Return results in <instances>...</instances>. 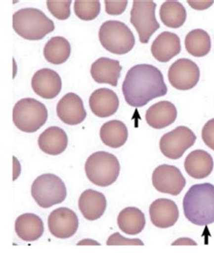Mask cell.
<instances>
[{"label":"cell","instance_id":"6da1fadb","mask_svg":"<svg viewBox=\"0 0 214 253\" xmlns=\"http://www.w3.org/2000/svg\"><path fill=\"white\" fill-rule=\"evenodd\" d=\"M126 102L135 108L146 105L167 93V86L159 69L151 64H137L127 73L122 84Z\"/></svg>","mask_w":214,"mask_h":253},{"label":"cell","instance_id":"277c9868","mask_svg":"<svg viewBox=\"0 0 214 253\" xmlns=\"http://www.w3.org/2000/svg\"><path fill=\"white\" fill-rule=\"evenodd\" d=\"M88 179L95 185L106 187L115 183L120 172L119 159L114 155L98 151L91 154L85 163Z\"/></svg>","mask_w":214,"mask_h":253},{"label":"cell","instance_id":"cb8c5ba5","mask_svg":"<svg viewBox=\"0 0 214 253\" xmlns=\"http://www.w3.org/2000/svg\"><path fill=\"white\" fill-rule=\"evenodd\" d=\"M99 136L101 141L111 148H119L125 145L128 131L125 124L120 121L106 122L100 127Z\"/></svg>","mask_w":214,"mask_h":253},{"label":"cell","instance_id":"9c48e42d","mask_svg":"<svg viewBox=\"0 0 214 253\" xmlns=\"http://www.w3.org/2000/svg\"><path fill=\"white\" fill-rule=\"evenodd\" d=\"M196 136L187 126H180L162 136L159 148L163 155L170 159L182 158L188 148L193 147Z\"/></svg>","mask_w":214,"mask_h":253},{"label":"cell","instance_id":"836d02e7","mask_svg":"<svg viewBox=\"0 0 214 253\" xmlns=\"http://www.w3.org/2000/svg\"><path fill=\"white\" fill-rule=\"evenodd\" d=\"M189 5L191 7H193V9H196V10H204V9H207L209 8L210 6H212L213 4L214 3V1H191L188 0L187 1Z\"/></svg>","mask_w":214,"mask_h":253},{"label":"cell","instance_id":"d590c367","mask_svg":"<svg viewBox=\"0 0 214 253\" xmlns=\"http://www.w3.org/2000/svg\"><path fill=\"white\" fill-rule=\"evenodd\" d=\"M84 244H89V245L94 244V245H99V243H97V242H95V241H92V240H84V241H81V242L78 243V245H84Z\"/></svg>","mask_w":214,"mask_h":253},{"label":"cell","instance_id":"e575fe53","mask_svg":"<svg viewBox=\"0 0 214 253\" xmlns=\"http://www.w3.org/2000/svg\"><path fill=\"white\" fill-rule=\"evenodd\" d=\"M172 245H197V243L189 238H181L176 240L174 243H172Z\"/></svg>","mask_w":214,"mask_h":253},{"label":"cell","instance_id":"f1b7e54d","mask_svg":"<svg viewBox=\"0 0 214 253\" xmlns=\"http://www.w3.org/2000/svg\"><path fill=\"white\" fill-rule=\"evenodd\" d=\"M74 12L80 19L91 21L100 13V2L98 0H76L74 2Z\"/></svg>","mask_w":214,"mask_h":253},{"label":"cell","instance_id":"4316f807","mask_svg":"<svg viewBox=\"0 0 214 253\" xmlns=\"http://www.w3.org/2000/svg\"><path fill=\"white\" fill-rule=\"evenodd\" d=\"M160 18L163 24L170 28H179L186 21V9L178 1H166L163 3L160 11Z\"/></svg>","mask_w":214,"mask_h":253},{"label":"cell","instance_id":"d6a6232c","mask_svg":"<svg viewBox=\"0 0 214 253\" xmlns=\"http://www.w3.org/2000/svg\"><path fill=\"white\" fill-rule=\"evenodd\" d=\"M202 138L208 148L214 150V119L210 120L204 125L202 130Z\"/></svg>","mask_w":214,"mask_h":253},{"label":"cell","instance_id":"8fae6325","mask_svg":"<svg viewBox=\"0 0 214 253\" xmlns=\"http://www.w3.org/2000/svg\"><path fill=\"white\" fill-rule=\"evenodd\" d=\"M152 183L158 192L176 196L183 191L186 180L176 167L161 165L154 170Z\"/></svg>","mask_w":214,"mask_h":253},{"label":"cell","instance_id":"ac0fdd59","mask_svg":"<svg viewBox=\"0 0 214 253\" xmlns=\"http://www.w3.org/2000/svg\"><path fill=\"white\" fill-rule=\"evenodd\" d=\"M107 208L105 195L96 190L84 191L79 198V209L88 221H96L104 214Z\"/></svg>","mask_w":214,"mask_h":253},{"label":"cell","instance_id":"4dcf8cb0","mask_svg":"<svg viewBox=\"0 0 214 253\" xmlns=\"http://www.w3.org/2000/svg\"><path fill=\"white\" fill-rule=\"evenodd\" d=\"M108 246L112 245H139L143 246L144 243L139 239H128L120 235L119 232H115L112 235H110L107 241Z\"/></svg>","mask_w":214,"mask_h":253},{"label":"cell","instance_id":"5bb4252c","mask_svg":"<svg viewBox=\"0 0 214 253\" xmlns=\"http://www.w3.org/2000/svg\"><path fill=\"white\" fill-rule=\"evenodd\" d=\"M32 88L43 99L52 100L62 90V80L60 75L52 69H41L34 74Z\"/></svg>","mask_w":214,"mask_h":253},{"label":"cell","instance_id":"4fadbf2b","mask_svg":"<svg viewBox=\"0 0 214 253\" xmlns=\"http://www.w3.org/2000/svg\"><path fill=\"white\" fill-rule=\"evenodd\" d=\"M56 111L58 118L63 123L71 126L81 124L87 116L82 98L73 92L64 95L59 100Z\"/></svg>","mask_w":214,"mask_h":253},{"label":"cell","instance_id":"d4e9b609","mask_svg":"<svg viewBox=\"0 0 214 253\" xmlns=\"http://www.w3.org/2000/svg\"><path fill=\"white\" fill-rule=\"evenodd\" d=\"M118 225L128 235H136L146 226L144 212L136 207H127L120 211L118 216Z\"/></svg>","mask_w":214,"mask_h":253},{"label":"cell","instance_id":"603a6c76","mask_svg":"<svg viewBox=\"0 0 214 253\" xmlns=\"http://www.w3.org/2000/svg\"><path fill=\"white\" fill-rule=\"evenodd\" d=\"M15 230L18 237L30 243L42 237L44 226L42 219L37 214L24 213L16 218Z\"/></svg>","mask_w":214,"mask_h":253},{"label":"cell","instance_id":"7402d4cb","mask_svg":"<svg viewBox=\"0 0 214 253\" xmlns=\"http://www.w3.org/2000/svg\"><path fill=\"white\" fill-rule=\"evenodd\" d=\"M38 146L43 152L51 156L63 153L68 146V137L63 128L50 126L38 137Z\"/></svg>","mask_w":214,"mask_h":253},{"label":"cell","instance_id":"f546056e","mask_svg":"<svg viewBox=\"0 0 214 253\" xmlns=\"http://www.w3.org/2000/svg\"><path fill=\"white\" fill-rule=\"evenodd\" d=\"M72 0H48V10L58 20H66L71 16Z\"/></svg>","mask_w":214,"mask_h":253},{"label":"cell","instance_id":"9a60e30c","mask_svg":"<svg viewBox=\"0 0 214 253\" xmlns=\"http://www.w3.org/2000/svg\"><path fill=\"white\" fill-rule=\"evenodd\" d=\"M152 223L161 229L173 226L179 218V210L173 201L160 198L154 201L149 207Z\"/></svg>","mask_w":214,"mask_h":253},{"label":"cell","instance_id":"52a82bcc","mask_svg":"<svg viewBox=\"0 0 214 253\" xmlns=\"http://www.w3.org/2000/svg\"><path fill=\"white\" fill-rule=\"evenodd\" d=\"M33 198L42 208H50L62 204L67 196L63 180L53 174H43L34 181L31 187Z\"/></svg>","mask_w":214,"mask_h":253},{"label":"cell","instance_id":"1f68e13d","mask_svg":"<svg viewBox=\"0 0 214 253\" xmlns=\"http://www.w3.org/2000/svg\"><path fill=\"white\" fill-rule=\"evenodd\" d=\"M105 9L106 13L111 16H120L124 13L127 8L128 1H112V0H105Z\"/></svg>","mask_w":214,"mask_h":253},{"label":"cell","instance_id":"e0dca14e","mask_svg":"<svg viewBox=\"0 0 214 253\" xmlns=\"http://www.w3.org/2000/svg\"><path fill=\"white\" fill-rule=\"evenodd\" d=\"M181 52V41L177 35L171 32H163L154 40L151 53L160 63H167Z\"/></svg>","mask_w":214,"mask_h":253},{"label":"cell","instance_id":"ba28073f","mask_svg":"<svg viewBox=\"0 0 214 253\" xmlns=\"http://www.w3.org/2000/svg\"><path fill=\"white\" fill-rule=\"evenodd\" d=\"M157 4L149 0L133 1L130 23L136 28L142 43H147L152 36L160 28L156 18Z\"/></svg>","mask_w":214,"mask_h":253},{"label":"cell","instance_id":"2e32d148","mask_svg":"<svg viewBox=\"0 0 214 253\" xmlns=\"http://www.w3.org/2000/svg\"><path fill=\"white\" fill-rule=\"evenodd\" d=\"M89 104L94 115L99 118H108L117 112L120 106V100L113 90L100 88L91 93Z\"/></svg>","mask_w":214,"mask_h":253},{"label":"cell","instance_id":"5b68a950","mask_svg":"<svg viewBox=\"0 0 214 253\" xmlns=\"http://www.w3.org/2000/svg\"><path fill=\"white\" fill-rule=\"evenodd\" d=\"M99 38L107 51L118 55L130 52L136 43L130 28L123 22L117 20L104 22L99 28Z\"/></svg>","mask_w":214,"mask_h":253},{"label":"cell","instance_id":"484cf974","mask_svg":"<svg viewBox=\"0 0 214 253\" xmlns=\"http://www.w3.org/2000/svg\"><path fill=\"white\" fill-rule=\"evenodd\" d=\"M71 44L66 38L62 37H52L43 48L45 60L52 64L65 63L71 55Z\"/></svg>","mask_w":214,"mask_h":253},{"label":"cell","instance_id":"d6986e66","mask_svg":"<svg viewBox=\"0 0 214 253\" xmlns=\"http://www.w3.org/2000/svg\"><path fill=\"white\" fill-rule=\"evenodd\" d=\"M122 67L118 60L101 57L91 64L90 74L98 84H107L117 87Z\"/></svg>","mask_w":214,"mask_h":253},{"label":"cell","instance_id":"44dd1931","mask_svg":"<svg viewBox=\"0 0 214 253\" xmlns=\"http://www.w3.org/2000/svg\"><path fill=\"white\" fill-rule=\"evenodd\" d=\"M214 159L208 152L197 149L189 154L184 160L186 173L194 179H204L214 170Z\"/></svg>","mask_w":214,"mask_h":253},{"label":"cell","instance_id":"ffe728a7","mask_svg":"<svg viewBox=\"0 0 214 253\" xmlns=\"http://www.w3.org/2000/svg\"><path fill=\"white\" fill-rule=\"evenodd\" d=\"M177 118V110L172 102L162 100L152 105L146 112V123L153 128L162 129L172 125Z\"/></svg>","mask_w":214,"mask_h":253},{"label":"cell","instance_id":"3957f363","mask_svg":"<svg viewBox=\"0 0 214 253\" xmlns=\"http://www.w3.org/2000/svg\"><path fill=\"white\" fill-rule=\"evenodd\" d=\"M13 28L24 39L38 41L52 33L55 27L43 11L28 7L16 11L13 15Z\"/></svg>","mask_w":214,"mask_h":253},{"label":"cell","instance_id":"8992f818","mask_svg":"<svg viewBox=\"0 0 214 253\" xmlns=\"http://www.w3.org/2000/svg\"><path fill=\"white\" fill-rule=\"evenodd\" d=\"M48 120V111L41 101L25 98L17 101L13 110V122L21 131L34 133L39 130Z\"/></svg>","mask_w":214,"mask_h":253},{"label":"cell","instance_id":"83f0119b","mask_svg":"<svg viewBox=\"0 0 214 253\" xmlns=\"http://www.w3.org/2000/svg\"><path fill=\"white\" fill-rule=\"evenodd\" d=\"M185 49L191 55L204 57L211 51L212 42L209 34L203 29H194L189 32L184 40Z\"/></svg>","mask_w":214,"mask_h":253},{"label":"cell","instance_id":"7a4b0ae2","mask_svg":"<svg viewBox=\"0 0 214 253\" xmlns=\"http://www.w3.org/2000/svg\"><path fill=\"white\" fill-rule=\"evenodd\" d=\"M184 215L195 225L206 226L214 222V185L210 183L193 185L184 195Z\"/></svg>","mask_w":214,"mask_h":253},{"label":"cell","instance_id":"30bf717a","mask_svg":"<svg viewBox=\"0 0 214 253\" xmlns=\"http://www.w3.org/2000/svg\"><path fill=\"white\" fill-rule=\"evenodd\" d=\"M200 69L190 59H179L168 70V80L173 88L179 90L193 89L200 80Z\"/></svg>","mask_w":214,"mask_h":253},{"label":"cell","instance_id":"7c38bea8","mask_svg":"<svg viewBox=\"0 0 214 253\" xmlns=\"http://www.w3.org/2000/svg\"><path fill=\"white\" fill-rule=\"evenodd\" d=\"M48 228L51 234L59 239H68L76 233L79 227L77 214L66 207H60L48 217Z\"/></svg>","mask_w":214,"mask_h":253}]
</instances>
